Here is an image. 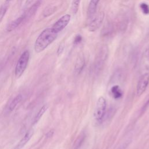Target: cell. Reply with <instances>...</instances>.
Here are the masks:
<instances>
[{
  "label": "cell",
  "mask_w": 149,
  "mask_h": 149,
  "mask_svg": "<svg viewBox=\"0 0 149 149\" xmlns=\"http://www.w3.org/2000/svg\"><path fill=\"white\" fill-rule=\"evenodd\" d=\"M58 33L52 28L44 29L39 36L34 44V50L37 53L43 51L57 37Z\"/></svg>",
  "instance_id": "1"
},
{
  "label": "cell",
  "mask_w": 149,
  "mask_h": 149,
  "mask_svg": "<svg viewBox=\"0 0 149 149\" xmlns=\"http://www.w3.org/2000/svg\"><path fill=\"white\" fill-rule=\"evenodd\" d=\"M29 58L30 53L28 50L24 51L21 55L18 61L15 70V74L17 78H19L25 72L28 65Z\"/></svg>",
  "instance_id": "2"
},
{
  "label": "cell",
  "mask_w": 149,
  "mask_h": 149,
  "mask_svg": "<svg viewBox=\"0 0 149 149\" xmlns=\"http://www.w3.org/2000/svg\"><path fill=\"white\" fill-rule=\"evenodd\" d=\"M107 108V101L104 97L103 96L100 97L97 102L95 108L93 112V118L97 121H101L106 114V110Z\"/></svg>",
  "instance_id": "3"
},
{
  "label": "cell",
  "mask_w": 149,
  "mask_h": 149,
  "mask_svg": "<svg viewBox=\"0 0 149 149\" xmlns=\"http://www.w3.org/2000/svg\"><path fill=\"white\" fill-rule=\"evenodd\" d=\"M108 49L107 46H103L99 51L95 61V70L99 72L103 68L108 57Z\"/></svg>",
  "instance_id": "4"
},
{
  "label": "cell",
  "mask_w": 149,
  "mask_h": 149,
  "mask_svg": "<svg viewBox=\"0 0 149 149\" xmlns=\"http://www.w3.org/2000/svg\"><path fill=\"white\" fill-rule=\"evenodd\" d=\"M70 15L66 14L59 18L52 26V29L56 33H58L62 31L64 28H65L70 20Z\"/></svg>",
  "instance_id": "5"
},
{
  "label": "cell",
  "mask_w": 149,
  "mask_h": 149,
  "mask_svg": "<svg viewBox=\"0 0 149 149\" xmlns=\"http://www.w3.org/2000/svg\"><path fill=\"white\" fill-rule=\"evenodd\" d=\"M92 18L91 22L88 26V29L90 32H95L101 25L104 19V14L103 12H100L96 16L93 17Z\"/></svg>",
  "instance_id": "6"
},
{
  "label": "cell",
  "mask_w": 149,
  "mask_h": 149,
  "mask_svg": "<svg viewBox=\"0 0 149 149\" xmlns=\"http://www.w3.org/2000/svg\"><path fill=\"white\" fill-rule=\"evenodd\" d=\"M149 83V74L145 73L142 75L137 85L136 88V95L140 96L146 91Z\"/></svg>",
  "instance_id": "7"
},
{
  "label": "cell",
  "mask_w": 149,
  "mask_h": 149,
  "mask_svg": "<svg viewBox=\"0 0 149 149\" xmlns=\"http://www.w3.org/2000/svg\"><path fill=\"white\" fill-rule=\"evenodd\" d=\"M33 134H34V130L33 129L29 130L26 133V135L24 136V137L21 140V141L19 142V143L16 146L15 149H22L30 140V139L33 136Z\"/></svg>",
  "instance_id": "8"
},
{
  "label": "cell",
  "mask_w": 149,
  "mask_h": 149,
  "mask_svg": "<svg viewBox=\"0 0 149 149\" xmlns=\"http://www.w3.org/2000/svg\"><path fill=\"white\" fill-rule=\"evenodd\" d=\"M85 66V59L83 56H79L74 65V73L77 74H80L83 70Z\"/></svg>",
  "instance_id": "9"
},
{
  "label": "cell",
  "mask_w": 149,
  "mask_h": 149,
  "mask_svg": "<svg viewBox=\"0 0 149 149\" xmlns=\"http://www.w3.org/2000/svg\"><path fill=\"white\" fill-rule=\"evenodd\" d=\"M100 1V0H90L87 12L88 17L89 18H92L93 17L95 16L98 4L99 3Z\"/></svg>",
  "instance_id": "10"
},
{
  "label": "cell",
  "mask_w": 149,
  "mask_h": 149,
  "mask_svg": "<svg viewBox=\"0 0 149 149\" xmlns=\"http://www.w3.org/2000/svg\"><path fill=\"white\" fill-rule=\"evenodd\" d=\"M25 19V15L23 14V15H22L21 17H20L19 18H17V19H15V21H13L12 22H11L7 26V30L8 32H12V30H14V29H15L17 27H18L21 23H22V22Z\"/></svg>",
  "instance_id": "11"
},
{
  "label": "cell",
  "mask_w": 149,
  "mask_h": 149,
  "mask_svg": "<svg viewBox=\"0 0 149 149\" xmlns=\"http://www.w3.org/2000/svg\"><path fill=\"white\" fill-rule=\"evenodd\" d=\"M23 97L22 95H19L18 96H17L11 102V103L10 104V105L8 106V108L7 109V111L8 113H11V112H12L15 108L17 107V106L21 102V101L22 100Z\"/></svg>",
  "instance_id": "12"
},
{
  "label": "cell",
  "mask_w": 149,
  "mask_h": 149,
  "mask_svg": "<svg viewBox=\"0 0 149 149\" xmlns=\"http://www.w3.org/2000/svg\"><path fill=\"white\" fill-rule=\"evenodd\" d=\"M41 3V0H39L36 3H34L28 11L27 13L25 14V19L27 18H29L30 17H32L33 15H34L36 14V12H37L38 8H39V7L40 6V4Z\"/></svg>",
  "instance_id": "13"
},
{
  "label": "cell",
  "mask_w": 149,
  "mask_h": 149,
  "mask_svg": "<svg viewBox=\"0 0 149 149\" xmlns=\"http://www.w3.org/2000/svg\"><path fill=\"white\" fill-rule=\"evenodd\" d=\"M86 138V135L85 133H81L78 137L74 140V143L73 144V149H79L82 145L83 144V142L85 141Z\"/></svg>",
  "instance_id": "14"
},
{
  "label": "cell",
  "mask_w": 149,
  "mask_h": 149,
  "mask_svg": "<svg viewBox=\"0 0 149 149\" xmlns=\"http://www.w3.org/2000/svg\"><path fill=\"white\" fill-rule=\"evenodd\" d=\"M48 109V106H46V105H44V106H43L40 109V110L39 111V112H37V114H36V117H34V120H33V124H36L39 121V120L41 119V118L43 117V115H44V114L46 112V111Z\"/></svg>",
  "instance_id": "15"
},
{
  "label": "cell",
  "mask_w": 149,
  "mask_h": 149,
  "mask_svg": "<svg viewBox=\"0 0 149 149\" xmlns=\"http://www.w3.org/2000/svg\"><path fill=\"white\" fill-rule=\"evenodd\" d=\"M10 0H6L5 3L0 8V21L3 19L7 13L10 7Z\"/></svg>",
  "instance_id": "16"
},
{
  "label": "cell",
  "mask_w": 149,
  "mask_h": 149,
  "mask_svg": "<svg viewBox=\"0 0 149 149\" xmlns=\"http://www.w3.org/2000/svg\"><path fill=\"white\" fill-rule=\"evenodd\" d=\"M111 92L112 93V95L113 96V97L115 99L117 98H119L120 97L122 96V91L121 90V89L119 88V87L118 86H113L111 89Z\"/></svg>",
  "instance_id": "17"
},
{
  "label": "cell",
  "mask_w": 149,
  "mask_h": 149,
  "mask_svg": "<svg viewBox=\"0 0 149 149\" xmlns=\"http://www.w3.org/2000/svg\"><path fill=\"white\" fill-rule=\"evenodd\" d=\"M81 0H73L72 3V11L74 14H76L79 10Z\"/></svg>",
  "instance_id": "18"
},
{
  "label": "cell",
  "mask_w": 149,
  "mask_h": 149,
  "mask_svg": "<svg viewBox=\"0 0 149 149\" xmlns=\"http://www.w3.org/2000/svg\"><path fill=\"white\" fill-rule=\"evenodd\" d=\"M56 8L55 7H50L47 8L43 12V16L44 17L46 18L48 17L51 15H52L56 11Z\"/></svg>",
  "instance_id": "19"
},
{
  "label": "cell",
  "mask_w": 149,
  "mask_h": 149,
  "mask_svg": "<svg viewBox=\"0 0 149 149\" xmlns=\"http://www.w3.org/2000/svg\"><path fill=\"white\" fill-rule=\"evenodd\" d=\"M140 9L141 10V11L145 15H148L149 14V7L148 6L146 3H141L140 5Z\"/></svg>",
  "instance_id": "20"
},
{
  "label": "cell",
  "mask_w": 149,
  "mask_h": 149,
  "mask_svg": "<svg viewBox=\"0 0 149 149\" xmlns=\"http://www.w3.org/2000/svg\"><path fill=\"white\" fill-rule=\"evenodd\" d=\"M82 41V37L80 35H78L75 37L74 39V44H78L81 43Z\"/></svg>",
  "instance_id": "21"
},
{
  "label": "cell",
  "mask_w": 149,
  "mask_h": 149,
  "mask_svg": "<svg viewBox=\"0 0 149 149\" xmlns=\"http://www.w3.org/2000/svg\"><path fill=\"white\" fill-rule=\"evenodd\" d=\"M63 49H64V45L63 44H61L58 48V50H57V54L58 55H60L61 54H62V52H63Z\"/></svg>",
  "instance_id": "22"
},
{
  "label": "cell",
  "mask_w": 149,
  "mask_h": 149,
  "mask_svg": "<svg viewBox=\"0 0 149 149\" xmlns=\"http://www.w3.org/2000/svg\"><path fill=\"white\" fill-rule=\"evenodd\" d=\"M54 130H50L48 133H47V135H46V136L49 138V137H51L52 136V135H54Z\"/></svg>",
  "instance_id": "23"
}]
</instances>
